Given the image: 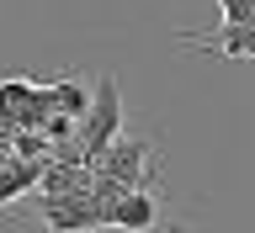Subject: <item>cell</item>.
Wrapping results in <instances>:
<instances>
[{"mask_svg":"<svg viewBox=\"0 0 255 233\" xmlns=\"http://www.w3.org/2000/svg\"><path fill=\"white\" fill-rule=\"evenodd\" d=\"M43 223L53 233H85V228H112L107 207L96 202V191L85 196H43Z\"/></svg>","mask_w":255,"mask_h":233,"instance_id":"obj_2","label":"cell"},{"mask_svg":"<svg viewBox=\"0 0 255 233\" xmlns=\"http://www.w3.org/2000/svg\"><path fill=\"white\" fill-rule=\"evenodd\" d=\"M107 223L112 228H128V233H149L159 223V207H154L149 191H123V196L107 207Z\"/></svg>","mask_w":255,"mask_h":233,"instance_id":"obj_4","label":"cell"},{"mask_svg":"<svg viewBox=\"0 0 255 233\" xmlns=\"http://www.w3.org/2000/svg\"><path fill=\"white\" fill-rule=\"evenodd\" d=\"M43 170H48V164H37V159L5 154V175H0V202H11V196H21L27 186H43Z\"/></svg>","mask_w":255,"mask_h":233,"instance_id":"obj_5","label":"cell"},{"mask_svg":"<svg viewBox=\"0 0 255 233\" xmlns=\"http://www.w3.org/2000/svg\"><path fill=\"white\" fill-rule=\"evenodd\" d=\"M123 138V101H117V79H96V106L91 117L80 122V149H85V164H101L112 143Z\"/></svg>","mask_w":255,"mask_h":233,"instance_id":"obj_1","label":"cell"},{"mask_svg":"<svg viewBox=\"0 0 255 233\" xmlns=\"http://www.w3.org/2000/svg\"><path fill=\"white\" fill-rule=\"evenodd\" d=\"M143 159H149V143L143 138H117L96 164V180H107L117 191H143Z\"/></svg>","mask_w":255,"mask_h":233,"instance_id":"obj_3","label":"cell"}]
</instances>
